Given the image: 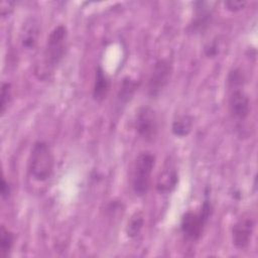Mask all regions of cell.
I'll return each instance as SVG.
<instances>
[{"mask_svg": "<svg viewBox=\"0 0 258 258\" xmlns=\"http://www.w3.org/2000/svg\"><path fill=\"white\" fill-rule=\"evenodd\" d=\"M144 226V215L141 211H136L130 217L127 226H126V234L129 238L134 239L139 236Z\"/></svg>", "mask_w": 258, "mask_h": 258, "instance_id": "5bb4252c", "label": "cell"}, {"mask_svg": "<svg viewBox=\"0 0 258 258\" xmlns=\"http://www.w3.org/2000/svg\"><path fill=\"white\" fill-rule=\"evenodd\" d=\"M205 53L208 57H215L219 53V44L216 40L212 41L211 43H208L205 46Z\"/></svg>", "mask_w": 258, "mask_h": 258, "instance_id": "d6986e66", "label": "cell"}, {"mask_svg": "<svg viewBox=\"0 0 258 258\" xmlns=\"http://www.w3.org/2000/svg\"><path fill=\"white\" fill-rule=\"evenodd\" d=\"M229 110L236 120H245L251 110L250 99L243 90V87H230Z\"/></svg>", "mask_w": 258, "mask_h": 258, "instance_id": "ba28073f", "label": "cell"}, {"mask_svg": "<svg viewBox=\"0 0 258 258\" xmlns=\"http://www.w3.org/2000/svg\"><path fill=\"white\" fill-rule=\"evenodd\" d=\"M11 85L9 83H3L1 86V95H0V112L1 115H4L8 104L11 100Z\"/></svg>", "mask_w": 258, "mask_h": 258, "instance_id": "e0dca14e", "label": "cell"}, {"mask_svg": "<svg viewBox=\"0 0 258 258\" xmlns=\"http://www.w3.org/2000/svg\"><path fill=\"white\" fill-rule=\"evenodd\" d=\"M177 183V169L172 161H166L157 177L156 189L162 195H168L175 189Z\"/></svg>", "mask_w": 258, "mask_h": 258, "instance_id": "30bf717a", "label": "cell"}, {"mask_svg": "<svg viewBox=\"0 0 258 258\" xmlns=\"http://www.w3.org/2000/svg\"><path fill=\"white\" fill-rule=\"evenodd\" d=\"M110 80L105 74L101 66H98L95 74V81L93 86V98L97 102L103 101L110 91Z\"/></svg>", "mask_w": 258, "mask_h": 258, "instance_id": "7c38bea8", "label": "cell"}, {"mask_svg": "<svg viewBox=\"0 0 258 258\" xmlns=\"http://www.w3.org/2000/svg\"><path fill=\"white\" fill-rule=\"evenodd\" d=\"M255 228V221L250 215H243L232 228L233 245L240 250L247 248L251 242Z\"/></svg>", "mask_w": 258, "mask_h": 258, "instance_id": "52a82bcc", "label": "cell"}, {"mask_svg": "<svg viewBox=\"0 0 258 258\" xmlns=\"http://www.w3.org/2000/svg\"><path fill=\"white\" fill-rule=\"evenodd\" d=\"M68 47V28L63 24L55 26L49 33L44 51L43 58L46 67L50 70L55 69L63 59Z\"/></svg>", "mask_w": 258, "mask_h": 258, "instance_id": "3957f363", "label": "cell"}, {"mask_svg": "<svg viewBox=\"0 0 258 258\" xmlns=\"http://www.w3.org/2000/svg\"><path fill=\"white\" fill-rule=\"evenodd\" d=\"M154 165L155 156L151 152H141L136 158L132 175V189L136 196L143 197L148 192Z\"/></svg>", "mask_w": 258, "mask_h": 258, "instance_id": "277c9868", "label": "cell"}, {"mask_svg": "<svg viewBox=\"0 0 258 258\" xmlns=\"http://www.w3.org/2000/svg\"><path fill=\"white\" fill-rule=\"evenodd\" d=\"M10 194H11V186L3 176L1 179V197L2 199H6L10 196Z\"/></svg>", "mask_w": 258, "mask_h": 258, "instance_id": "ffe728a7", "label": "cell"}, {"mask_svg": "<svg viewBox=\"0 0 258 258\" xmlns=\"http://www.w3.org/2000/svg\"><path fill=\"white\" fill-rule=\"evenodd\" d=\"M194 118L188 114H183L177 116L171 125V132L174 136L182 138L186 137L192 129Z\"/></svg>", "mask_w": 258, "mask_h": 258, "instance_id": "4fadbf2b", "label": "cell"}, {"mask_svg": "<svg viewBox=\"0 0 258 258\" xmlns=\"http://www.w3.org/2000/svg\"><path fill=\"white\" fill-rule=\"evenodd\" d=\"M247 5L246 1L241 0H227L224 2V6L227 10L231 12H239L243 10Z\"/></svg>", "mask_w": 258, "mask_h": 258, "instance_id": "ac0fdd59", "label": "cell"}, {"mask_svg": "<svg viewBox=\"0 0 258 258\" xmlns=\"http://www.w3.org/2000/svg\"><path fill=\"white\" fill-rule=\"evenodd\" d=\"M14 242L15 236L13 232L2 225L0 229V257L5 258L10 254L14 246Z\"/></svg>", "mask_w": 258, "mask_h": 258, "instance_id": "9a60e30c", "label": "cell"}, {"mask_svg": "<svg viewBox=\"0 0 258 258\" xmlns=\"http://www.w3.org/2000/svg\"><path fill=\"white\" fill-rule=\"evenodd\" d=\"M171 74L172 64L169 59L161 58L154 63L147 85V93L151 98H156L162 93L170 81Z\"/></svg>", "mask_w": 258, "mask_h": 258, "instance_id": "5b68a950", "label": "cell"}, {"mask_svg": "<svg viewBox=\"0 0 258 258\" xmlns=\"http://www.w3.org/2000/svg\"><path fill=\"white\" fill-rule=\"evenodd\" d=\"M136 88L137 83L134 80H132L131 78H125L122 81V85L118 92V100L122 103L128 102L132 98Z\"/></svg>", "mask_w": 258, "mask_h": 258, "instance_id": "2e32d148", "label": "cell"}, {"mask_svg": "<svg viewBox=\"0 0 258 258\" xmlns=\"http://www.w3.org/2000/svg\"><path fill=\"white\" fill-rule=\"evenodd\" d=\"M213 20V11L209 2H195V15L188 26L191 33H203L211 25Z\"/></svg>", "mask_w": 258, "mask_h": 258, "instance_id": "9c48e42d", "label": "cell"}, {"mask_svg": "<svg viewBox=\"0 0 258 258\" xmlns=\"http://www.w3.org/2000/svg\"><path fill=\"white\" fill-rule=\"evenodd\" d=\"M135 130L144 140H152L158 132V119L155 110L149 106L138 109L135 118Z\"/></svg>", "mask_w": 258, "mask_h": 258, "instance_id": "8992f818", "label": "cell"}, {"mask_svg": "<svg viewBox=\"0 0 258 258\" xmlns=\"http://www.w3.org/2000/svg\"><path fill=\"white\" fill-rule=\"evenodd\" d=\"M214 207L209 197V189L205 191V200L199 212H186L180 219V231L183 236L191 241L198 240L211 219Z\"/></svg>", "mask_w": 258, "mask_h": 258, "instance_id": "7a4b0ae2", "label": "cell"}, {"mask_svg": "<svg viewBox=\"0 0 258 258\" xmlns=\"http://www.w3.org/2000/svg\"><path fill=\"white\" fill-rule=\"evenodd\" d=\"M40 35V24L34 17L28 18L22 26L21 44L26 49L35 48Z\"/></svg>", "mask_w": 258, "mask_h": 258, "instance_id": "8fae6325", "label": "cell"}, {"mask_svg": "<svg viewBox=\"0 0 258 258\" xmlns=\"http://www.w3.org/2000/svg\"><path fill=\"white\" fill-rule=\"evenodd\" d=\"M54 169V157L47 143L35 141L30 149L28 158V172L30 176L39 182L48 180Z\"/></svg>", "mask_w": 258, "mask_h": 258, "instance_id": "6da1fadb", "label": "cell"}]
</instances>
